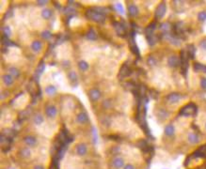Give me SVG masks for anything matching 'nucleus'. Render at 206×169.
<instances>
[{"instance_id":"473e14b6","label":"nucleus","mask_w":206,"mask_h":169,"mask_svg":"<svg viewBox=\"0 0 206 169\" xmlns=\"http://www.w3.org/2000/svg\"><path fill=\"white\" fill-rule=\"evenodd\" d=\"M170 28V24H168V23H165V24H161V29L164 30V31H166V32L168 31Z\"/></svg>"},{"instance_id":"9d476101","label":"nucleus","mask_w":206,"mask_h":169,"mask_svg":"<svg viewBox=\"0 0 206 169\" xmlns=\"http://www.w3.org/2000/svg\"><path fill=\"white\" fill-rule=\"evenodd\" d=\"M24 142L29 147H35L37 144V140L35 137L31 136V135H27V136L24 137Z\"/></svg>"},{"instance_id":"9b49d317","label":"nucleus","mask_w":206,"mask_h":169,"mask_svg":"<svg viewBox=\"0 0 206 169\" xmlns=\"http://www.w3.org/2000/svg\"><path fill=\"white\" fill-rule=\"evenodd\" d=\"M181 100V95L179 93H171L168 96V101L171 103H176Z\"/></svg>"},{"instance_id":"a211bd4d","label":"nucleus","mask_w":206,"mask_h":169,"mask_svg":"<svg viewBox=\"0 0 206 169\" xmlns=\"http://www.w3.org/2000/svg\"><path fill=\"white\" fill-rule=\"evenodd\" d=\"M128 11H129V14L131 15V16H137L138 14V9L136 5H130L128 7Z\"/></svg>"},{"instance_id":"6e6552de","label":"nucleus","mask_w":206,"mask_h":169,"mask_svg":"<svg viewBox=\"0 0 206 169\" xmlns=\"http://www.w3.org/2000/svg\"><path fill=\"white\" fill-rule=\"evenodd\" d=\"M45 113H46V116H49V118H55V116H57V108L54 105H49L46 107Z\"/></svg>"},{"instance_id":"dca6fc26","label":"nucleus","mask_w":206,"mask_h":169,"mask_svg":"<svg viewBox=\"0 0 206 169\" xmlns=\"http://www.w3.org/2000/svg\"><path fill=\"white\" fill-rule=\"evenodd\" d=\"M42 42L39 41H33L32 43H31V49H32V50L34 51V52L41 51V50H42Z\"/></svg>"},{"instance_id":"f8f14e48","label":"nucleus","mask_w":206,"mask_h":169,"mask_svg":"<svg viewBox=\"0 0 206 169\" xmlns=\"http://www.w3.org/2000/svg\"><path fill=\"white\" fill-rule=\"evenodd\" d=\"M114 26H115L116 32L118 33L120 36H123L125 34V28H124V26H122L121 24L116 22V23H114Z\"/></svg>"},{"instance_id":"79ce46f5","label":"nucleus","mask_w":206,"mask_h":169,"mask_svg":"<svg viewBox=\"0 0 206 169\" xmlns=\"http://www.w3.org/2000/svg\"><path fill=\"white\" fill-rule=\"evenodd\" d=\"M104 103V107H109V106H110V103H109V101H106Z\"/></svg>"},{"instance_id":"4be33fe9","label":"nucleus","mask_w":206,"mask_h":169,"mask_svg":"<svg viewBox=\"0 0 206 169\" xmlns=\"http://www.w3.org/2000/svg\"><path fill=\"white\" fill-rule=\"evenodd\" d=\"M195 154L197 155V157H206V146L201 147Z\"/></svg>"},{"instance_id":"2f4dec72","label":"nucleus","mask_w":206,"mask_h":169,"mask_svg":"<svg viewBox=\"0 0 206 169\" xmlns=\"http://www.w3.org/2000/svg\"><path fill=\"white\" fill-rule=\"evenodd\" d=\"M75 11L73 10L71 6L67 7L65 10H64V13H66V14H73V13H75Z\"/></svg>"},{"instance_id":"7c9ffc66","label":"nucleus","mask_w":206,"mask_h":169,"mask_svg":"<svg viewBox=\"0 0 206 169\" xmlns=\"http://www.w3.org/2000/svg\"><path fill=\"white\" fill-rule=\"evenodd\" d=\"M198 18H199V20L201 21V22H204V21L206 20V12L205 11L199 12V15H198Z\"/></svg>"},{"instance_id":"ea45409f","label":"nucleus","mask_w":206,"mask_h":169,"mask_svg":"<svg viewBox=\"0 0 206 169\" xmlns=\"http://www.w3.org/2000/svg\"><path fill=\"white\" fill-rule=\"evenodd\" d=\"M123 169H135V166H134L133 164H126V165H125Z\"/></svg>"},{"instance_id":"4c0bfd02","label":"nucleus","mask_w":206,"mask_h":169,"mask_svg":"<svg viewBox=\"0 0 206 169\" xmlns=\"http://www.w3.org/2000/svg\"><path fill=\"white\" fill-rule=\"evenodd\" d=\"M48 3V1H42V0H39V1H37V4L39 6H41V7H44L46 4Z\"/></svg>"},{"instance_id":"a19ab883","label":"nucleus","mask_w":206,"mask_h":169,"mask_svg":"<svg viewBox=\"0 0 206 169\" xmlns=\"http://www.w3.org/2000/svg\"><path fill=\"white\" fill-rule=\"evenodd\" d=\"M201 47L202 49H204V50H206V39H204V41H201Z\"/></svg>"},{"instance_id":"37998d69","label":"nucleus","mask_w":206,"mask_h":169,"mask_svg":"<svg viewBox=\"0 0 206 169\" xmlns=\"http://www.w3.org/2000/svg\"><path fill=\"white\" fill-rule=\"evenodd\" d=\"M34 169H44V166H42V165H36Z\"/></svg>"},{"instance_id":"f3484780","label":"nucleus","mask_w":206,"mask_h":169,"mask_svg":"<svg viewBox=\"0 0 206 169\" xmlns=\"http://www.w3.org/2000/svg\"><path fill=\"white\" fill-rule=\"evenodd\" d=\"M86 38L90 41H95L97 39V34L94 31V29H90L88 31V33L86 34Z\"/></svg>"},{"instance_id":"c9c22d12","label":"nucleus","mask_w":206,"mask_h":169,"mask_svg":"<svg viewBox=\"0 0 206 169\" xmlns=\"http://www.w3.org/2000/svg\"><path fill=\"white\" fill-rule=\"evenodd\" d=\"M4 33H5V36H7L8 38L11 36V28L9 26H6L4 27Z\"/></svg>"},{"instance_id":"c85d7f7f","label":"nucleus","mask_w":206,"mask_h":169,"mask_svg":"<svg viewBox=\"0 0 206 169\" xmlns=\"http://www.w3.org/2000/svg\"><path fill=\"white\" fill-rule=\"evenodd\" d=\"M34 122H35V124H37V125L42 124V122H44V118H42L41 115H36L34 116Z\"/></svg>"},{"instance_id":"cd10ccee","label":"nucleus","mask_w":206,"mask_h":169,"mask_svg":"<svg viewBox=\"0 0 206 169\" xmlns=\"http://www.w3.org/2000/svg\"><path fill=\"white\" fill-rule=\"evenodd\" d=\"M69 79L71 80V82L72 83H75V84H77V75H76L75 72H70L69 73Z\"/></svg>"},{"instance_id":"2eb2a0df","label":"nucleus","mask_w":206,"mask_h":169,"mask_svg":"<svg viewBox=\"0 0 206 169\" xmlns=\"http://www.w3.org/2000/svg\"><path fill=\"white\" fill-rule=\"evenodd\" d=\"M8 72H9V74L11 75L12 77L18 78V77H19V76H20V72H19V70L16 69V68H14V67L9 68Z\"/></svg>"},{"instance_id":"bb28decb","label":"nucleus","mask_w":206,"mask_h":169,"mask_svg":"<svg viewBox=\"0 0 206 169\" xmlns=\"http://www.w3.org/2000/svg\"><path fill=\"white\" fill-rule=\"evenodd\" d=\"M30 154H31V151H30L29 149H26V147H24L22 150H21V155L23 156L24 158H28Z\"/></svg>"},{"instance_id":"4468645a","label":"nucleus","mask_w":206,"mask_h":169,"mask_svg":"<svg viewBox=\"0 0 206 169\" xmlns=\"http://www.w3.org/2000/svg\"><path fill=\"white\" fill-rule=\"evenodd\" d=\"M188 141H189V143H191V144L199 143V135L197 133H190L188 134Z\"/></svg>"},{"instance_id":"58836bf2","label":"nucleus","mask_w":206,"mask_h":169,"mask_svg":"<svg viewBox=\"0 0 206 169\" xmlns=\"http://www.w3.org/2000/svg\"><path fill=\"white\" fill-rule=\"evenodd\" d=\"M201 87L206 89V78H202L201 81Z\"/></svg>"},{"instance_id":"39448f33","label":"nucleus","mask_w":206,"mask_h":169,"mask_svg":"<svg viewBox=\"0 0 206 169\" xmlns=\"http://www.w3.org/2000/svg\"><path fill=\"white\" fill-rule=\"evenodd\" d=\"M88 96L91 99V101H98L101 97V92L97 88H92V89L88 92Z\"/></svg>"},{"instance_id":"f704fd0d","label":"nucleus","mask_w":206,"mask_h":169,"mask_svg":"<svg viewBox=\"0 0 206 169\" xmlns=\"http://www.w3.org/2000/svg\"><path fill=\"white\" fill-rule=\"evenodd\" d=\"M155 63H156V61H155V59L153 57H151L148 58V65L149 66H154Z\"/></svg>"},{"instance_id":"423d86ee","label":"nucleus","mask_w":206,"mask_h":169,"mask_svg":"<svg viewBox=\"0 0 206 169\" xmlns=\"http://www.w3.org/2000/svg\"><path fill=\"white\" fill-rule=\"evenodd\" d=\"M179 63H180V60H179V57L177 56H171L168 57V64L170 68H176L178 65H179Z\"/></svg>"},{"instance_id":"7ed1b4c3","label":"nucleus","mask_w":206,"mask_h":169,"mask_svg":"<svg viewBox=\"0 0 206 169\" xmlns=\"http://www.w3.org/2000/svg\"><path fill=\"white\" fill-rule=\"evenodd\" d=\"M166 11H167V6H166V4L164 2L160 3L155 11V17L157 18V19H161L162 17H164Z\"/></svg>"},{"instance_id":"b1692460","label":"nucleus","mask_w":206,"mask_h":169,"mask_svg":"<svg viewBox=\"0 0 206 169\" xmlns=\"http://www.w3.org/2000/svg\"><path fill=\"white\" fill-rule=\"evenodd\" d=\"M57 92V88L54 85H48L47 87H45V93L48 95H54Z\"/></svg>"},{"instance_id":"ddd939ff","label":"nucleus","mask_w":206,"mask_h":169,"mask_svg":"<svg viewBox=\"0 0 206 169\" xmlns=\"http://www.w3.org/2000/svg\"><path fill=\"white\" fill-rule=\"evenodd\" d=\"M3 82H4V84L10 87V85H11L14 83V80H13V77H12L11 75L5 74V75H3Z\"/></svg>"},{"instance_id":"20e7f679","label":"nucleus","mask_w":206,"mask_h":169,"mask_svg":"<svg viewBox=\"0 0 206 169\" xmlns=\"http://www.w3.org/2000/svg\"><path fill=\"white\" fill-rule=\"evenodd\" d=\"M112 165L114 166L116 169H121L124 166V161L123 159L121 157H116L113 159L112 161Z\"/></svg>"},{"instance_id":"c756f323","label":"nucleus","mask_w":206,"mask_h":169,"mask_svg":"<svg viewBox=\"0 0 206 169\" xmlns=\"http://www.w3.org/2000/svg\"><path fill=\"white\" fill-rule=\"evenodd\" d=\"M42 37L44 39H51L52 34H51L50 31H49V30H44V31L42 33Z\"/></svg>"},{"instance_id":"0eeeda50","label":"nucleus","mask_w":206,"mask_h":169,"mask_svg":"<svg viewBox=\"0 0 206 169\" xmlns=\"http://www.w3.org/2000/svg\"><path fill=\"white\" fill-rule=\"evenodd\" d=\"M87 151H88V147L85 144L81 143V144H78V145L76 146V153H77L79 156L86 155Z\"/></svg>"},{"instance_id":"72a5a7b5","label":"nucleus","mask_w":206,"mask_h":169,"mask_svg":"<svg viewBox=\"0 0 206 169\" xmlns=\"http://www.w3.org/2000/svg\"><path fill=\"white\" fill-rule=\"evenodd\" d=\"M116 9L119 11V12H121V14L124 13V10H123V7H122V5L121 3H117L116 4Z\"/></svg>"},{"instance_id":"a878e982","label":"nucleus","mask_w":206,"mask_h":169,"mask_svg":"<svg viewBox=\"0 0 206 169\" xmlns=\"http://www.w3.org/2000/svg\"><path fill=\"white\" fill-rule=\"evenodd\" d=\"M154 27H155V24H150V26L147 27L145 32H146V35L147 37H150V36H153V30H154Z\"/></svg>"},{"instance_id":"aec40b11","label":"nucleus","mask_w":206,"mask_h":169,"mask_svg":"<svg viewBox=\"0 0 206 169\" xmlns=\"http://www.w3.org/2000/svg\"><path fill=\"white\" fill-rule=\"evenodd\" d=\"M165 133L168 136H172L174 134V127L172 125H168L165 128Z\"/></svg>"},{"instance_id":"f257e3e1","label":"nucleus","mask_w":206,"mask_h":169,"mask_svg":"<svg viewBox=\"0 0 206 169\" xmlns=\"http://www.w3.org/2000/svg\"><path fill=\"white\" fill-rule=\"evenodd\" d=\"M86 16H87L88 19L96 23H104V21L106 20V16H104V12L95 10V9H90V10L87 11Z\"/></svg>"},{"instance_id":"393cba45","label":"nucleus","mask_w":206,"mask_h":169,"mask_svg":"<svg viewBox=\"0 0 206 169\" xmlns=\"http://www.w3.org/2000/svg\"><path fill=\"white\" fill-rule=\"evenodd\" d=\"M195 47L193 45H189L188 46V52H187V56L188 57H190L191 59H194L195 57Z\"/></svg>"},{"instance_id":"1a4fd4ad","label":"nucleus","mask_w":206,"mask_h":169,"mask_svg":"<svg viewBox=\"0 0 206 169\" xmlns=\"http://www.w3.org/2000/svg\"><path fill=\"white\" fill-rule=\"evenodd\" d=\"M76 120H77V122H79V123L85 124L88 121V116L85 112H82L77 115V116H76Z\"/></svg>"},{"instance_id":"6ab92c4d","label":"nucleus","mask_w":206,"mask_h":169,"mask_svg":"<svg viewBox=\"0 0 206 169\" xmlns=\"http://www.w3.org/2000/svg\"><path fill=\"white\" fill-rule=\"evenodd\" d=\"M42 16L44 17L45 20L50 19L52 17V11L49 10V9H44V10H42Z\"/></svg>"},{"instance_id":"e433bc0d","label":"nucleus","mask_w":206,"mask_h":169,"mask_svg":"<svg viewBox=\"0 0 206 169\" xmlns=\"http://www.w3.org/2000/svg\"><path fill=\"white\" fill-rule=\"evenodd\" d=\"M44 62H42V63H41V65H40L39 68H38V72H39V73H42V72H44Z\"/></svg>"},{"instance_id":"f03ea898","label":"nucleus","mask_w":206,"mask_h":169,"mask_svg":"<svg viewBox=\"0 0 206 169\" xmlns=\"http://www.w3.org/2000/svg\"><path fill=\"white\" fill-rule=\"evenodd\" d=\"M197 112V107L195 106V104L193 103H190L188 105L184 106V108L181 110L180 114L182 116H193L195 115V113Z\"/></svg>"},{"instance_id":"412c9836","label":"nucleus","mask_w":206,"mask_h":169,"mask_svg":"<svg viewBox=\"0 0 206 169\" xmlns=\"http://www.w3.org/2000/svg\"><path fill=\"white\" fill-rule=\"evenodd\" d=\"M194 70H197V72H206V66L202 65V64H201V63H195L194 64Z\"/></svg>"},{"instance_id":"5701e85b","label":"nucleus","mask_w":206,"mask_h":169,"mask_svg":"<svg viewBox=\"0 0 206 169\" xmlns=\"http://www.w3.org/2000/svg\"><path fill=\"white\" fill-rule=\"evenodd\" d=\"M78 67H79V69H80L81 70H83V72H86V70H88V68H90V66H88V64L87 62H86V61H84V60L79 61Z\"/></svg>"},{"instance_id":"c03bdc74","label":"nucleus","mask_w":206,"mask_h":169,"mask_svg":"<svg viewBox=\"0 0 206 169\" xmlns=\"http://www.w3.org/2000/svg\"><path fill=\"white\" fill-rule=\"evenodd\" d=\"M205 129H206V124H205Z\"/></svg>"}]
</instances>
